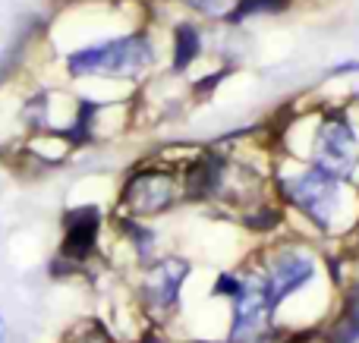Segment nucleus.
Masks as SVG:
<instances>
[{
    "instance_id": "9d476101",
    "label": "nucleus",
    "mask_w": 359,
    "mask_h": 343,
    "mask_svg": "<svg viewBox=\"0 0 359 343\" xmlns=\"http://www.w3.org/2000/svg\"><path fill=\"white\" fill-rule=\"evenodd\" d=\"M202 54V35L192 22H180L174 29V73H183L196 63V57Z\"/></svg>"
},
{
    "instance_id": "ddd939ff",
    "label": "nucleus",
    "mask_w": 359,
    "mask_h": 343,
    "mask_svg": "<svg viewBox=\"0 0 359 343\" xmlns=\"http://www.w3.org/2000/svg\"><path fill=\"white\" fill-rule=\"evenodd\" d=\"M180 4H186L189 10L202 13V16H227L230 0H180Z\"/></svg>"
},
{
    "instance_id": "f03ea898",
    "label": "nucleus",
    "mask_w": 359,
    "mask_h": 343,
    "mask_svg": "<svg viewBox=\"0 0 359 343\" xmlns=\"http://www.w3.org/2000/svg\"><path fill=\"white\" fill-rule=\"evenodd\" d=\"M280 192L318 230H331L334 227L337 208H341V180L331 176L328 170L312 164L303 174H293L287 180H280Z\"/></svg>"
},
{
    "instance_id": "1a4fd4ad",
    "label": "nucleus",
    "mask_w": 359,
    "mask_h": 343,
    "mask_svg": "<svg viewBox=\"0 0 359 343\" xmlns=\"http://www.w3.org/2000/svg\"><path fill=\"white\" fill-rule=\"evenodd\" d=\"M328 343H356L359 340V281L344 293L341 312L331 321V328L325 331Z\"/></svg>"
},
{
    "instance_id": "4468645a",
    "label": "nucleus",
    "mask_w": 359,
    "mask_h": 343,
    "mask_svg": "<svg viewBox=\"0 0 359 343\" xmlns=\"http://www.w3.org/2000/svg\"><path fill=\"white\" fill-rule=\"evenodd\" d=\"M73 343H111V340H107L104 328H101V325H95V321H88V325L82 328V331L73 337Z\"/></svg>"
},
{
    "instance_id": "2eb2a0df",
    "label": "nucleus",
    "mask_w": 359,
    "mask_h": 343,
    "mask_svg": "<svg viewBox=\"0 0 359 343\" xmlns=\"http://www.w3.org/2000/svg\"><path fill=\"white\" fill-rule=\"evenodd\" d=\"M6 340V331H4V318H0V343Z\"/></svg>"
},
{
    "instance_id": "39448f33",
    "label": "nucleus",
    "mask_w": 359,
    "mask_h": 343,
    "mask_svg": "<svg viewBox=\"0 0 359 343\" xmlns=\"http://www.w3.org/2000/svg\"><path fill=\"white\" fill-rule=\"evenodd\" d=\"M259 271L265 277L268 296H271L274 309H278L284 300L299 293L306 284H312V277H316V258L306 249H299V246H280V249H274L265 258V265Z\"/></svg>"
},
{
    "instance_id": "423d86ee",
    "label": "nucleus",
    "mask_w": 359,
    "mask_h": 343,
    "mask_svg": "<svg viewBox=\"0 0 359 343\" xmlns=\"http://www.w3.org/2000/svg\"><path fill=\"white\" fill-rule=\"evenodd\" d=\"M123 208L130 214H139V218H151V214H161L168 208L177 205L180 199V180L170 170H136V174L126 176L123 183Z\"/></svg>"
},
{
    "instance_id": "f8f14e48",
    "label": "nucleus",
    "mask_w": 359,
    "mask_h": 343,
    "mask_svg": "<svg viewBox=\"0 0 359 343\" xmlns=\"http://www.w3.org/2000/svg\"><path fill=\"white\" fill-rule=\"evenodd\" d=\"M243 293V274H217L215 287H211V296H227V300H236Z\"/></svg>"
},
{
    "instance_id": "20e7f679",
    "label": "nucleus",
    "mask_w": 359,
    "mask_h": 343,
    "mask_svg": "<svg viewBox=\"0 0 359 343\" xmlns=\"http://www.w3.org/2000/svg\"><path fill=\"white\" fill-rule=\"evenodd\" d=\"M359 164V139L347 113H331L316 130V167L344 180Z\"/></svg>"
},
{
    "instance_id": "f257e3e1",
    "label": "nucleus",
    "mask_w": 359,
    "mask_h": 343,
    "mask_svg": "<svg viewBox=\"0 0 359 343\" xmlns=\"http://www.w3.org/2000/svg\"><path fill=\"white\" fill-rule=\"evenodd\" d=\"M151 60H155L151 41L142 31H133V35L86 44V48L67 54V73L73 79H86V76H139L151 66Z\"/></svg>"
},
{
    "instance_id": "7ed1b4c3",
    "label": "nucleus",
    "mask_w": 359,
    "mask_h": 343,
    "mask_svg": "<svg viewBox=\"0 0 359 343\" xmlns=\"http://www.w3.org/2000/svg\"><path fill=\"white\" fill-rule=\"evenodd\" d=\"M233 302L227 343H265L274 331V302L262 271H243V293Z\"/></svg>"
},
{
    "instance_id": "6e6552de",
    "label": "nucleus",
    "mask_w": 359,
    "mask_h": 343,
    "mask_svg": "<svg viewBox=\"0 0 359 343\" xmlns=\"http://www.w3.org/2000/svg\"><path fill=\"white\" fill-rule=\"evenodd\" d=\"M63 246H60V255L67 262H86L88 255L95 252L98 246V230H101V211L98 205H79L73 211L63 214Z\"/></svg>"
},
{
    "instance_id": "0eeeda50",
    "label": "nucleus",
    "mask_w": 359,
    "mask_h": 343,
    "mask_svg": "<svg viewBox=\"0 0 359 343\" xmlns=\"http://www.w3.org/2000/svg\"><path fill=\"white\" fill-rule=\"evenodd\" d=\"M186 277H189V262L177 255L158 258L155 265H149L142 277V302L151 315H168L170 309H177L180 302V290H183Z\"/></svg>"
},
{
    "instance_id": "dca6fc26",
    "label": "nucleus",
    "mask_w": 359,
    "mask_h": 343,
    "mask_svg": "<svg viewBox=\"0 0 359 343\" xmlns=\"http://www.w3.org/2000/svg\"><path fill=\"white\" fill-rule=\"evenodd\" d=\"M198 343H208V340H198Z\"/></svg>"
},
{
    "instance_id": "9b49d317",
    "label": "nucleus",
    "mask_w": 359,
    "mask_h": 343,
    "mask_svg": "<svg viewBox=\"0 0 359 343\" xmlns=\"http://www.w3.org/2000/svg\"><path fill=\"white\" fill-rule=\"evenodd\" d=\"M290 0H236V6L227 13V22H243L249 16H268V13H280L287 10Z\"/></svg>"
}]
</instances>
